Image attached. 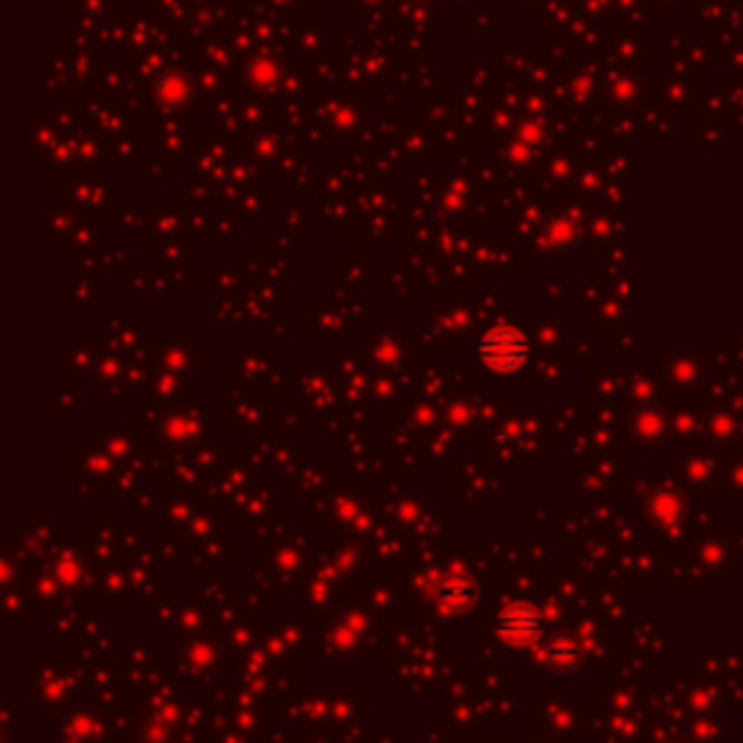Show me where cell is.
Listing matches in <instances>:
<instances>
[{
    "label": "cell",
    "instance_id": "obj_1",
    "mask_svg": "<svg viewBox=\"0 0 743 743\" xmlns=\"http://www.w3.org/2000/svg\"><path fill=\"white\" fill-rule=\"evenodd\" d=\"M529 357V340L523 331L499 326L480 340V361L494 371H515Z\"/></svg>",
    "mask_w": 743,
    "mask_h": 743
}]
</instances>
